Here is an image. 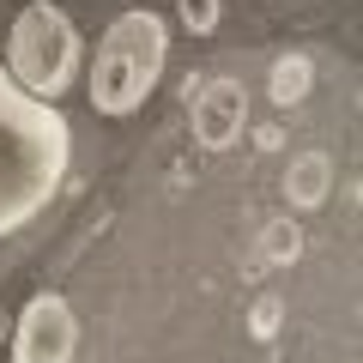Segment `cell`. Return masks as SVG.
Returning a JSON list of instances; mask_svg holds the SVG:
<instances>
[{
  "instance_id": "5",
  "label": "cell",
  "mask_w": 363,
  "mask_h": 363,
  "mask_svg": "<svg viewBox=\"0 0 363 363\" xmlns=\"http://www.w3.org/2000/svg\"><path fill=\"white\" fill-rule=\"evenodd\" d=\"M236 133H242V85L212 79V85L194 97V140L206 145V152H224Z\"/></svg>"
},
{
  "instance_id": "2",
  "label": "cell",
  "mask_w": 363,
  "mask_h": 363,
  "mask_svg": "<svg viewBox=\"0 0 363 363\" xmlns=\"http://www.w3.org/2000/svg\"><path fill=\"white\" fill-rule=\"evenodd\" d=\"M164 61H169V30L157 13L133 6V13H116L91 55V109L97 116H133L145 109V97L157 91L164 79Z\"/></svg>"
},
{
  "instance_id": "1",
  "label": "cell",
  "mask_w": 363,
  "mask_h": 363,
  "mask_svg": "<svg viewBox=\"0 0 363 363\" xmlns=\"http://www.w3.org/2000/svg\"><path fill=\"white\" fill-rule=\"evenodd\" d=\"M67 164H73L67 116L30 97L25 85H13V73L0 67V236L30 224L61 194Z\"/></svg>"
},
{
  "instance_id": "4",
  "label": "cell",
  "mask_w": 363,
  "mask_h": 363,
  "mask_svg": "<svg viewBox=\"0 0 363 363\" xmlns=\"http://www.w3.org/2000/svg\"><path fill=\"white\" fill-rule=\"evenodd\" d=\"M79 351V315L61 291H37L13 327V363H73Z\"/></svg>"
},
{
  "instance_id": "3",
  "label": "cell",
  "mask_w": 363,
  "mask_h": 363,
  "mask_svg": "<svg viewBox=\"0 0 363 363\" xmlns=\"http://www.w3.org/2000/svg\"><path fill=\"white\" fill-rule=\"evenodd\" d=\"M0 67H6L13 85H25L30 97L55 104V97L79 79V30H73V18H67L55 0H30L25 13L13 18V30H6V61Z\"/></svg>"
},
{
  "instance_id": "6",
  "label": "cell",
  "mask_w": 363,
  "mask_h": 363,
  "mask_svg": "<svg viewBox=\"0 0 363 363\" xmlns=\"http://www.w3.org/2000/svg\"><path fill=\"white\" fill-rule=\"evenodd\" d=\"M182 18H188V30H212L218 25V0H182Z\"/></svg>"
}]
</instances>
